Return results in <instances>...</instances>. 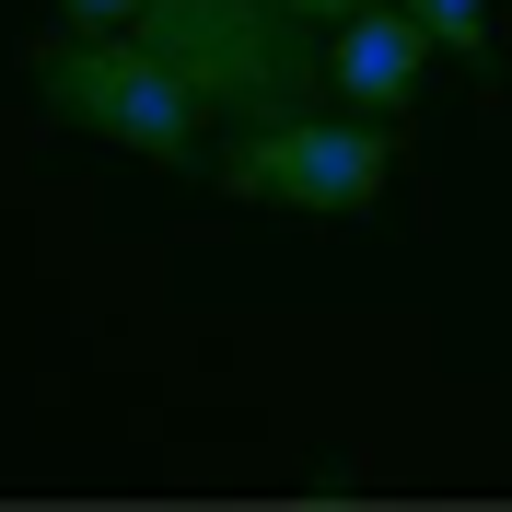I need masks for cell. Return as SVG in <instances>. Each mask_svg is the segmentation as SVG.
Wrapping results in <instances>:
<instances>
[{
    "instance_id": "obj_1",
    "label": "cell",
    "mask_w": 512,
    "mask_h": 512,
    "mask_svg": "<svg viewBox=\"0 0 512 512\" xmlns=\"http://www.w3.org/2000/svg\"><path fill=\"white\" fill-rule=\"evenodd\" d=\"M24 70H35V105L82 140H105V152L163 163V175L210 163V105L187 94V70L152 35H70L59 24L47 47H24Z\"/></svg>"
},
{
    "instance_id": "obj_2",
    "label": "cell",
    "mask_w": 512,
    "mask_h": 512,
    "mask_svg": "<svg viewBox=\"0 0 512 512\" xmlns=\"http://www.w3.org/2000/svg\"><path fill=\"white\" fill-rule=\"evenodd\" d=\"M163 59L187 70V94L210 105L222 128H268V117H303L326 82V47L291 0H152L140 12Z\"/></svg>"
},
{
    "instance_id": "obj_3",
    "label": "cell",
    "mask_w": 512,
    "mask_h": 512,
    "mask_svg": "<svg viewBox=\"0 0 512 512\" xmlns=\"http://www.w3.org/2000/svg\"><path fill=\"white\" fill-rule=\"evenodd\" d=\"M396 187V117H268L222 140V198H256V210H303V222H361L373 198Z\"/></svg>"
},
{
    "instance_id": "obj_4",
    "label": "cell",
    "mask_w": 512,
    "mask_h": 512,
    "mask_svg": "<svg viewBox=\"0 0 512 512\" xmlns=\"http://www.w3.org/2000/svg\"><path fill=\"white\" fill-rule=\"evenodd\" d=\"M419 70H431V24H419L408 0H373V12H350V24H326V94L361 105V117L408 128Z\"/></svg>"
},
{
    "instance_id": "obj_5",
    "label": "cell",
    "mask_w": 512,
    "mask_h": 512,
    "mask_svg": "<svg viewBox=\"0 0 512 512\" xmlns=\"http://www.w3.org/2000/svg\"><path fill=\"white\" fill-rule=\"evenodd\" d=\"M419 24H431V47H454L466 70H489L501 82V35H489V0H408Z\"/></svg>"
},
{
    "instance_id": "obj_6",
    "label": "cell",
    "mask_w": 512,
    "mask_h": 512,
    "mask_svg": "<svg viewBox=\"0 0 512 512\" xmlns=\"http://www.w3.org/2000/svg\"><path fill=\"white\" fill-rule=\"evenodd\" d=\"M140 12H152V0H59L70 35H140Z\"/></svg>"
},
{
    "instance_id": "obj_7",
    "label": "cell",
    "mask_w": 512,
    "mask_h": 512,
    "mask_svg": "<svg viewBox=\"0 0 512 512\" xmlns=\"http://www.w3.org/2000/svg\"><path fill=\"white\" fill-rule=\"evenodd\" d=\"M303 24H350V12H373V0H291Z\"/></svg>"
}]
</instances>
